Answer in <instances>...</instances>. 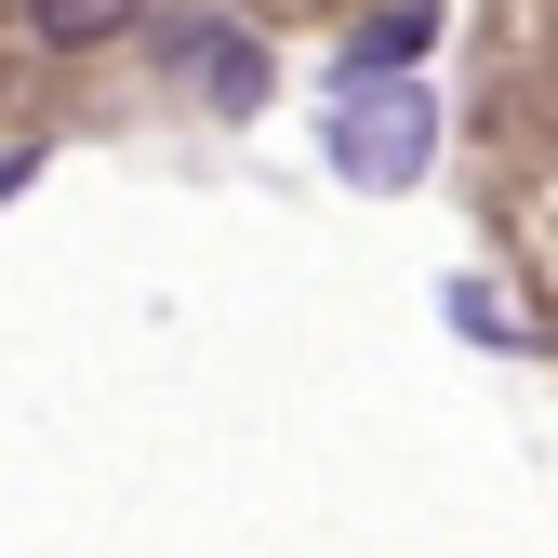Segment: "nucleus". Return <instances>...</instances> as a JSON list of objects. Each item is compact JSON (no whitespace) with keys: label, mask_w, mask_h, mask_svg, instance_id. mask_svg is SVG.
Wrapping results in <instances>:
<instances>
[{"label":"nucleus","mask_w":558,"mask_h":558,"mask_svg":"<svg viewBox=\"0 0 558 558\" xmlns=\"http://www.w3.org/2000/svg\"><path fill=\"white\" fill-rule=\"evenodd\" d=\"M426 147H439V107H426V81H412V66H399V81H345L332 94V173L345 186H412V173H426Z\"/></svg>","instance_id":"1"},{"label":"nucleus","mask_w":558,"mask_h":558,"mask_svg":"<svg viewBox=\"0 0 558 558\" xmlns=\"http://www.w3.org/2000/svg\"><path fill=\"white\" fill-rule=\"evenodd\" d=\"M160 53L186 66V94L214 107V120H253V107H266V53H253V27H227V14H173Z\"/></svg>","instance_id":"2"},{"label":"nucleus","mask_w":558,"mask_h":558,"mask_svg":"<svg viewBox=\"0 0 558 558\" xmlns=\"http://www.w3.org/2000/svg\"><path fill=\"white\" fill-rule=\"evenodd\" d=\"M426 40H439V0H386V14L345 40V81H399V66L426 53Z\"/></svg>","instance_id":"3"},{"label":"nucleus","mask_w":558,"mask_h":558,"mask_svg":"<svg viewBox=\"0 0 558 558\" xmlns=\"http://www.w3.org/2000/svg\"><path fill=\"white\" fill-rule=\"evenodd\" d=\"M27 27H40L53 53H94V40H120V27H147V0H27Z\"/></svg>","instance_id":"4"},{"label":"nucleus","mask_w":558,"mask_h":558,"mask_svg":"<svg viewBox=\"0 0 558 558\" xmlns=\"http://www.w3.org/2000/svg\"><path fill=\"white\" fill-rule=\"evenodd\" d=\"M452 332H493V345H519V319H506L493 293H465V279H452Z\"/></svg>","instance_id":"5"},{"label":"nucleus","mask_w":558,"mask_h":558,"mask_svg":"<svg viewBox=\"0 0 558 558\" xmlns=\"http://www.w3.org/2000/svg\"><path fill=\"white\" fill-rule=\"evenodd\" d=\"M27 173H40V160H0V199H14V186H27Z\"/></svg>","instance_id":"6"}]
</instances>
